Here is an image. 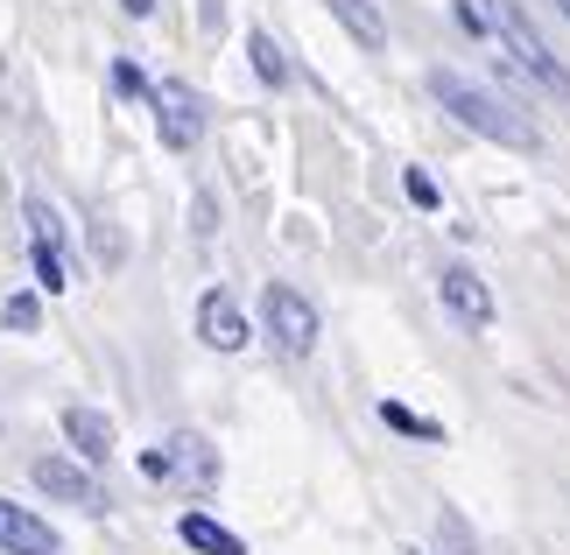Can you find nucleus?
<instances>
[{
  "label": "nucleus",
  "instance_id": "obj_22",
  "mask_svg": "<svg viewBox=\"0 0 570 555\" xmlns=\"http://www.w3.org/2000/svg\"><path fill=\"white\" fill-rule=\"evenodd\" d=\"M557 14H563V21H570V0H557Z\"/></svg>",
  "mask_w": 570,
  "mask_h": 555
},
{
  "label": "nucleus",
  "instance_id": "obj_13",
  "mask_svg": "<svg viewBox=\"0 0 570 555\" xmlns=\"http://www.w3.org/2000/svg\"><path fill=\"white\" fill-rule=\"evenodd\" d=\"M247 57H254L261 85H289V57H282V42H275L268 29H254V36H247Z\"/></svg>",
  "mask_w": 570,
  "mask_h": 555
},
{
  "label": "nucleus",
  "instance_id": "obj_11",
  "mask_svg": "<svg viewBox=\"0 0 570 555\" xmlns=\"http://www.w3.org/2000/svg\"><path fill=\"white\" fill-rule=\"evenodd\" d=\"M332 14L345 21V36H353L360 50H387V21H381L374 0H332Z\"/></svg>",
  "mask_w": 570,
  "mask_h": 555
},
{
  "label": "nucleus",
  "instance_id": "obj_19",
  "mask_svg": "<svg viewBox=\"0 0 570 555\" xmlns=\"http://www.w3.org/2000/svg\"><path fill=\"white\" fill-rule=\"evenodd\" d=\"M402 190H409V205H423V211L436 205V184H430L423 169H409V176H402Z\"/></svg>",
  "mask_w": 570,
  "mask_h": 555
},
{
  "label": "nucleus",
  "instance_id": "obj_16",
  "mask_svg": "<svg viewBox=\"0 0 570 555\" xmlns=\"http://www.w3.org/2000/svg\"><path fill=\"white\" fill-rule=\"evenodd\" d=\"M36 317H42L36 296H8V303H0V324H8V330H36Z\"/></svg>",
  "mask_w": 570,
  "mask_h": 555
},
{
  "label": "nucleus",
  "instance_id": "obj_14",
  "mask_svg": "<svg viewBox=\"0 0 570 555\" xmlns=\"http://www.w3.org/2000/svg\"><path fill=\"white\" fill-rule=\"evenodd\" d=\"M381 422H387L394 436H415V443H436V436H444L436 422H423V415H415V408H402V402H381Z\"/></svg>",
  "mask_w": 570,
  "mask_h": 555
},
{
  "label": "nucleus",
  "instance_id": "obj_5",
  "mask_svg": "<svg viewBox=\"0 0 570 555\" xmlns=\"http://www.w3.org/2000/svg\"><path fill=\"white\" fill-rule=\"evenodd\" d=\"M148 99H156L163 148H177V155H184V148H197V135H205V106H197V92H190V85H184V78H163Z\"/></svg>",
  "mask_w": 570,
  "mask_h": 555
},
{
  "label": "nucleus",
  "instance_id": "obj_17",
  "mask_svg": "<svg viewBox=\"0 0 570 555\" xmlns=\"http://www.w3.org/2000/svg\"><path fill=\"white\" fill-rule=\"evenodd\" d=\"M436 542H444L451 555H479V548H472V535H465V521H458V514H436Z\"/></svg>",
  "mask_w": 570,
  "mask_h": 555
},
{
  "label": "nucleus",
  "instance_id": "obj_8",
  "mask_svg": "<svg viewBox=\"0 0 570 555\" xmlns=\"http://www.w3.org/2000/svg\"><path fill=\"white\" fill-rule=\"evenodd\" d=\"M197 338L212 351H239L247 345V317H239V303L226 288H205V303H197Z\"/></svg>",
  "mask_w": 570,
  "mask_h": 555
},
{
  "label": "nucleus",
  "instance_id": "obj_4",
  "mask_svg": "<svg viewBox=\"0 0 570 555\" xmlns=\"http://www.w3.org/2000/svg\"><path fill=\"white\" fill-rule=\"evenodd\" d=\"M141 472L148 478H163V485H205L218 478V457H212V443L205 436H169V443H156V450H141Z\"/></svg>",
  "mask_w": 570,
  "mask_h": 555
},
{
  "label": "nucleus",
  "instance_id": "obj_18",
  "mask_svg": "<svg viewBox=\"0 0 570 555\" xmlns=\"http://www.w3.org/2000/svg\"><path fill=\"white\" fill-rule=\"evenodd\" d=\"M36 281L50 288V296L63 288V254H57V247H36Z\"/></svg>",
  "mask_w": 570,
  "mask_h": 555
},
{
  "label": "nucleus",
  "instance_id": "obj_6",
  "mask_svg": "<svg viewBox=\"0 0 570 555\" xmlns=\"http://www.w3.org/2000/svg\"><path fill=\"white\" fill-rule=\"evenodd\" d=\"M36 485L63 506H85V514H106V493L92 478V464L85 457H36Z\"/></svg>",
  "mask_w": 570,
  "mask_h": 555
},
{
  "label": "nucleus",
  "instance_id": "obj_12",
  "mask_svg": "<svg viewBox=\"0 0 570 555\" xmlns=\"http://www.w3.org/2000/svg\"><path fill=\"white\" fill-rule=\"evenodd\" d=\"M177 535H184L197 555H247V542H239L233 527H218L212 514H184V521H177Z\"/></svg>",
  "mask_w": 570,
  "mask_h": 555
},
{
  "label": "nucleus",
  "instance_id": "obj_1",
  "mask_svg": "<svg viewBox=\"0 0 570 555\" xmlns=\"http://www.w3.org/2000/svg\"><path fill=\"white\" fill-rule=\"evenodd\" d=\"M430 92H436V106H444L458 127H472V135H487V141H500V148H535V141H542L508 99L479 92V85L458 78V71H430Z\"/></svg>",
  "mask_w": 570,
  "mask_h": 555
},
{
  "label": "nucleus",
  "instance_id": "obj_15",
  "mask_svg": "<svg viewBox=\"0 0 570 555\" xmlns=\"http://www.w3.org/2000/svg\"><path fill=\"white\" fill-rule=\"evenodd\" d=\"M21 218L36 226V247H63V218L42 205V197H29V205H21Z\"/></svg>",
  "mask_w": 570,
  "mask_h": 555
},
{
  "label": "nucleus",
  "instance_id": "obj_10",
  "mask_svg": "<svg viewBox=\"0 0 570 555\" xmlns=\"http://www.w3.org/2000/svg\"><path fill=\"white\" fill-rule=\"evenodd\" d=\"M63 436H71V450L85 464H106V457H114V422H106L99 408H63Z\"/></svg>",
  "mask_w": 570,
  "mask_h": 555
},
{
  "label": "nucleus",
  "instance_id": "obj_3",
  "mask_svg": "<svg viewBox=\"0 0 570 555\" xmlns=\"http://www.w3.org/2000/svg\"><path fill=\"white\" fill-rule=\"evenodd\" d=\"M261 324H268L275 351H289V359H311V351H317V309L303 303L289 281H268V296H261Z\"/></svg>",
  "mask_w": 570,
  "mask_h": 555
},
{
  "label": "nucleus",
  "instance_id": "obj_21",
  "mask_svg": "<svg viewBox=\"0 0 570 555\" xmlns=\"http://www.w3.org/2000/svg\"><path fill=\"white\" fill-rule=\"evenodd\" d=\"M120 8H127V14L141 21V14H156V0H120Z\"/></svg>",
  "mask_w": 570,
  "mask_h": 555
},
{
  "label": "nucleus",
  "instance_id": "obj_23",
  "mask_svg": "<svg viewBox=\"0 0 570 555\" xmlns=\"http://www.w3.org/2000/svg\"><path fill=\"white\" fill-rule=\"evenodd\" d=\"M409 555H415V548H409Z\"/></svg>",
  "mask_w": 570,
  "mask_h": 555
},
{
  "label": "nucleus",
  "instance_id": "obj_7",
  "mask_svg": "<svg viewBox=\"0 0 570 555\" xmlns=\"http://www.w3.org/2000/svg\"><path fill=\"white\" fill-rule=\"evenodd\" d=\"M436 296H444V309H451V317L465 324V330H487V324H493V288L479 281V275L465 268V260L436 275Z\"/></svg>",
  "mask_w": 570,
  "mask_h": 555
},
{
  "label": "nucleus",
  "instance_id": "obj_2",
  "mask_svg": "<svg viewBox=\"0 0 570 555\" xmlns=\"http://www.w3.org/2000/svg\"><path fill=\"white\" fill-rule=\"evenodd\" d=\"M487 14H493V36L508 42L514 71H529V78H535L550 99H563V106H570V71H563V57H550V42H542V29H535V21L521 14L514 0H493Z\"/></svg>",
  "mask_w": 570,
  "mask_h": 555
},
{
  "label": "nucleus",
  "instance_id": "obj_20",
  "mask_svg": "<svg viewBox=\"0 0 570 555\" xmlns=\"http://www.w3.org/2000/svg\"><path fill=\"white\" fill-rule=\"evenodd\" d=\"M114 85H120V92H127V99H141V92H148V78L135 71V63H114Z\"/></svg>",
  "mask_w": 570,
  "mask_h": 555
},
{
  "label": "nucleus",
  "instance_id": "obj_9",
  "mask_svg": "<svg viewBox=\"0 0 570 555\" xmlns=\"http://www.w3.org/2000/svg\"><path fill=\"white\" fill-rule=\"evenodd\" d=\"M0 548H8V555H57V527L36 521L29 506L0 499Z\"/></svg>",
  "mask_w": 570,
  "mask_h": 555
}]
</instances>
